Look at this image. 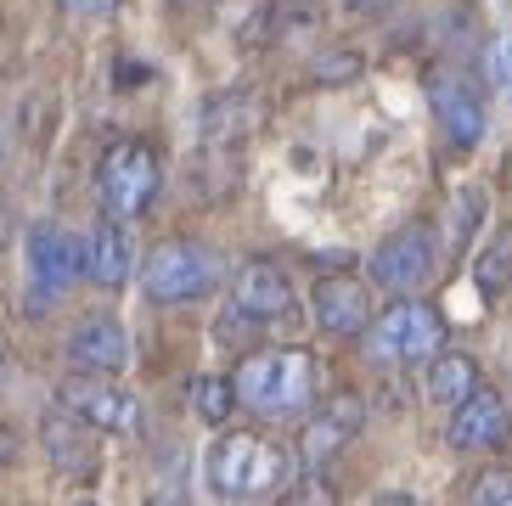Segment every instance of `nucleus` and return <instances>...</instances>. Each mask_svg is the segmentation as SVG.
I'll return each mask as SVG.
<instances>
[{"instance_id": "26", "label": "nucleus", "mask_w": 512, "mask_h": 506, "mask_svg": "<svg viewBox=\"0 0 512 506\" xmlns=\"http://www.w3.org/2000/svg\"><path fill=\"white\" fill-rule=\"evenodd\" d=\"M0 360H6V343H0Z\"/></svg>"}, {"instance_id": "12", "label": "nucleus", "mask_w": 512, "mask_h": 506, "mask_svg": "<svg viewBox=\"0 0 512 506\" xmlns=\"http://www.w3.org/2000/svg\"><path fill=\"white\" fill-rule=\"evenodd\" d=\"M512 439V411L496 388H473L462 405L451 411V445L456 450H496Z\"/></svg>"}, {"instance_id": "21", "label": "nucleus", "mask_w": 512, "mask_h": 506, "mask_svg": "<svg viewBox=\"0 0 512 506\" xmlns=\"http://www.w3.org/2000/svg\"><path fill=\"white\" fill-rule=\"evenodd\" d=\"M473 506H512V467H490L473 484Z\"/></svg>"}, {"instance_id": "4", "label": "nucleus", "mask_w": 512, "mask_h": 506, "mask_svg": "<svg viewBox=\"0 0 512 506\" xmlns=\"http://www.w3.org/2000/svg\"><path fill=\"white\" fill-rule=\"evenodd\" d=\"M445 349V321L434 304L422 298H400L366 327V355L383 366H411V360H434Z\"/></svg>"}, {"instance_id": "19", "label": "nucleus", "mask_w": 512, "mask_h": 506, "mask_svg": "<svg viewBox=\"0 0 512 506\" xmlns=\"http://www.w3.org/2000/svg\"><path fill=\"white\" fill-rule=\"evenodd\" d=\"M507 265H512V231L479 259V287H484V293H501V287L512 282V270H507Z\"/></svg>"}, {"instance_id": "13", "label": "nucleus", "mask_w": 512, "mask_h": 506, "mask_svg": "<svg viewBox=\"0 0 512 506\" xmlns=\"http://www.w3.org/2000/svg\"><path fill=\"white\" fill-rule=\"evenodd\" d=\"M68 360H74L79 372H91V377L124 372V366H130V332H124V321H113V315L79 321L74 338H68Z\"/></svg>"}, {"instance_id": "20", "label": "nucleus", "mask_w": 512, "mask_h": 506, "mask_svg": "<svg viewBox=\"0 0 512 506\" xmlns=\"http://www.w3.org/2000/svg\"><path fill=\"white\" fill-rule=\"evenodd\" d=\"M282 506H338V495H332V484H327V478L304 473V478H293V484H287Z\"/></svg>"}, {"instance_id": "6", "label": "nucleus", "mask_w": 512, "mask_h": 506, "mask_svg": "<svg viewBox=\"0 0 512 506\" xmlns=\"http://www.w3.org/2000/svg\"><path fill=\"white\" fill-rule=\"evenodd\" d=\"M57 400H62V411L74 422H85V428H96V433H136L141 428V405H136V394L130 388H119V383H107V377H68V383L57 388Z\"/></svg>"}, {"instance_id": "25", "label": "nucleus", "mask_w": 512, "mask_h": 506, "mask_svg": "<svg viewBox=\"0 0 512 506\" xmlns=\"http://www.w3.org/2000/svg\"><path fill=\"white\" fill-rule=\"evenodd\" d=\"M147 506H181V501H175V495H152Z\"/></svg>"}, {"instance_id": "1", "label": "nucleus", "mask_w": 512, "mask_h": 506, "mask_svg": "<svg viewBox=\"0 0 512 506\" xmlns=\"http://www.w3.org/2000/svg\"><path fill=\"white\" fill-rule=\"evenodd\" d=\"M231 388H237V405L259 417H299L316 400V360L310 349H259L237 366Z\"/></svg>"}, {"instance_id": "5", "label": "nucleus", "mask_w": 512, "mask_h": 506, "mask_svg": "<svg viewBox=\"0 0 512 506\" xmlns=\"http://www.w3.org/2000/svg\"><path fill=\"white\" fill-rule=\"evenodd\" d=\"M158 186H164V164L147 141H113L96 164V192H102L113 220H136L158 197Z\"/></svg>"}, {"instance_id": "10", "label": "nucleus", "mask_w": 512, "mask_h": 506, "mask_svg": "<svg viewBox=\"0 0 512 506\" xmlns=\"http://www.w3.org/2000/svg\"><path fill=\"white\" fill-rule=\"evenodd\" d=\"M310 310H316V327L332 338H361L372 327V293L355 276H321L310 293Z\"/></svg>"}, {"instance_id": "23", "label": "nucleus", "mask_w": 512, "mask_h": 506, "mask_svg": "<svg viewBox=\"0 0 512 506\" xmlns=\"http://www.w3.org/2000/svg\"><path fill=\"white\" fill-rule=\"evenodd\" d=\"M377 506H422L417 495H406V490H389V495H377Z\"/></svg>"}, {"instance_id": "11", "label": "nucleus", "mask_w": 512, "mask_h": 506, "mask_svg": "<svg viewBox=\"0 0 512 506\" xmlns=\"http://www.w3.org/2000/svg\"><path fill=\"white\" fill-rule=\"evenodd\" d=\"M428 102H434V113H439V130L451 135L456 147H479L484 141V102L473 96V85H467L462 74L434 68V74H428Z\"/></svg>"}, {"instance_id": "2", "label": "nucleus", "mask_w": 512, "mask_h": 506, "mask_svg": "<svg viewBox=\"0 0 512 506\" xmlns=\"http://www.w3.org/2000/svg\"><path fill=\"white\" fill-rule=\"evenodd\" d=\"M226 265L220 253L203 248V242H186V237H169L141 259V293L152 304H192V298H209L220 287Z\"/></svg>"}, {"instance_id": "24", "label": "nucleus", "mask_w": 512, "mask_h": 506, "mask_svg": "<svg viewBox=\"0 0 512 506\" xmlns=\"http://www.w3.org/2000/svg\"><path fill=\"white\" fill-rule=\"evenodd\" d=\"M501 85H507V96H512V34H507V45H501Z\"/></svg>"}, {"instance_id": "22", "label": "nucleus", "mask_w": 512, "mask_h": 506, "mask_svg": "<svg viewBox=\"0 0 512 506\" xmlns=\"http://www.w3.org/2000/svg\"><path fill=\"white\" fill-rule=\"evenodd\" d=\"M68 12H79V17H102V12H113L119 0H62Z\"/></svg>"}, {"instance_id": "15", "label": "nucleus", "mask_w": 512, "mask_h": 506, "mask_svg": "<svg viewBox=\"0 0 512 506\" xmlns=\"http://www.w3.org/2000/svg\"><path fill=\"white\" fill-rule=\"evenodd\" d=\"M361 422H366V411H361V400H332L327 411H316L310 417V428H304V462H327L332 450H344L355 433H361Z\"/></svg>"}, {"instance_id": "3", "label": "nucleus", "mask_w": 512, "mask_h": 506, "mask_svg": "<svg viewBox=\"0 0 512 506\" xmlns=\"http://www.w3.org/2000/svg\"><path fill=\"white\" fill-rule=\"evenodd\" d=\"M203 473H209V490L220 495V501H254V495L282 484L287 462L265 445V439H254V433H220L209 445Z\"/></svg>"}, {"instance_id": "17", "label": "nucleus", "mask_w": 512, "mask_h": 506, "mask_svg": "<svg viewBox=\"0 0 512 506\" xmlns=\"http://www.w3.org/2000/svg\"><path fill=\"white\" fill-rule=\"evenodd\" d=\"M46 445H51V456H57L68 473H91V467H96L91 445L74 433V422H68V417H51V422H46Z\"/></svg>"}, {"instance_id": "8", "label": "nucleus", "mask_w": 512, "mask_h": 506, "mask_svg": "<svg viewBox=\"0 0 512 506\" xmlns=\"http://www.w3.org/2000/svg\"><path fill=\"white\" fill-rule=\"evenodd\" d=\"M299 298H293V282H287L276 265H242L231 276V315L248 321V327H276V321H293Z\"/></svg>"}, {"instance_id": "16", "label": "nucleus", "mask_w": 512, "mask_h": 506, "mask_svg": "<svg viewBox=\"0 0 512 506\" xmlns=\"http://www.w3.org/2000/svg\"><path fill=\"white\" fill-rule=\"evenodd\" d=\"M473 388H479V366H473L467 355H445V349H439L434 366H428V400L456 411Z\"/></svg>"}, {"instance_id": "14", "label": "nucleus", "mask_w": 512, "mask_h": 506, "mask_svg": "<svg viewBox=\"0 0 512 506\" xmlns=\"http://www.w3.org/2000/svg\"><path fill=\"white\" fill-rule=\"evenodd\" d=\"M85 276L96 287H124L136 276V248H130V231L119 220H102L85 242Z\"/></svg>"}, {"instance_id": "7", "label": "nucleus", "mask_w": 512, "mask_h": 506, "mask_svg": "<svg viewBox=\"0 0 512 506\" xmlns=\"http://www.w3.org/2000/svg\"><path fill=\"white\" fill-rule=\"evenodd\" d=\"M434 265H439V248H434V237L422 231V225H400L394 237H383L377 242V253H372V276H377V287H389V293H417L428 276H434Z\"/></svg>"}, {"instance_id": "9", "label": "nucleus", "mask_w": 512, "mask_h": 506, "mask_svg": "<svg viewBox=\"0 0 512 506\" xmlns=\"http://www.w3.org/2000/svg\"><path fill=\"white\" fill-rule=\"evenodd\" d=\"M79 270H85V242L74 231H62V225L40 220L29 231V282L40 298H62L68 287L79 282Z\"/></svg>"}, {"instance_id": "18", "label": "nucleus", "mask_w": 512, "mask_h": 506, "mask_svg": "<svg viewBox=\"0 0 512 506\" xmlns=\"http://www.w3.org/2000/svg\"><path fill=\"white\" fill-rule=\"evenodd\" d=\"M231 405H237V388H231V377H192V411L203 422H220L231 417Z\"/></svg>"}]
</instances>
